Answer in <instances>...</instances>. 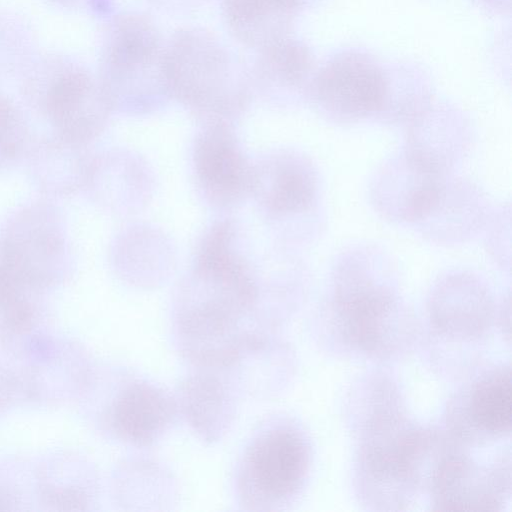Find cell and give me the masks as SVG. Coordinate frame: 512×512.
Masks as SVG:
<instances>
[{
    "label": "cell",
    "instance_id": "cell-2",
    "mask_svg": "<svg viewBox=\"0 0 512 512\" xmlns=\"http://www.w3.org/2000/svg\"><path fill=\"white\" fill-rule=\"evenodd\" d=\"M169 95L206 117L223 120L248 102V84L228 49L211 32H176L164 48Z\"/></svg>",
    "mask_w": 512,
    "mask_h": 512
},
{
    "label": "cell",
    "instance_id": "cell-9",
    "mask_svg": "<svg viewBox=\"0 0 512 512\" xmlns=\"http://www.w3.org/2000/svg\"><path fill=\"white\" fill-rule=\"evenodd\" d=\"M315 92L327 109L345 116L366 115L384 103L387 86L380 68L355 52L330 60L315 80Z\"/></svg>",
    "mask_w": 512,
    "mask_h": 512
},
{
    "label": "cell",
    "instance_id": "cell-20",
    "mask_svg": "<svg viewBox=\"0 0 512 512\" xmlns=\"http://www.w3.org/2000/svg\"><path fill=\"white\" fill-rule=\"evenodd\" d=\"M63 5L67 6H76V5H83V4H89V5H100V0H55Z\"/></svg>",
    "mask_w": 512,
    "mask_h": 512
},
{
    "label": "cell",
    "instance_id": "cell-17",
    "mask_svg": "<svg viewBox=\"0 0 512 512\" xmlns=\"http://www.w3.org/2000/svg\"><path fill=\"white\" fill-rule=\"evenodd\" d=\"M33 38L15 16L0 14V74L28 68L32 63Z\"/></svg>",
    "mask_w": 512,
    "mask_h": 512
},
{
    "label": "cell",
    "instance_id": "cell-18",
    "mask_svg": "<svg viewBox=\"0 0 512 512\" xmlns=\"http://www.w3.org/2000/svg\"><path fill=\"white\" fill-rule=\"evenodd\" d=\"M23 132L18 111L0 94V154L15 153L22 142Z\"/></svg>",
    "mask_w": 512,
    "mask_h": 512
},
{
    "label": "cell",
    "instance_id": "cell-13",
    "mask_svg": "<svg viewBox=\"0 0 512 512\" xmlns=\"http://www.w3.org/2000/svg\"><path fill=\"white\" fill-rule=\"evenodd\" d=\"M436 327L454 338L479 337L489 326L491 306L487 295L470 282L445 284L431 308Z\"/></svg>",
    "mask_w": 512,
    "mask_h": 512
},
{
    "label": "cell",
    "instance_id": "cell-1",
    "mask_svg": "<svg viewBox=\"0 0 512 512\" xmlns=\"http://www.w3.org/2000/svg\"><path fill=\"white\" fill-rule=\"evenodd\" d=\"M178 328L188 356L206 365L234 361L252 344L247 321L257 286L238 257L196 260L180 295Z\"/></svg>",
    "mask_w": 512,
    "mask_h": 512
},
{
    "label": "cell",
    "instance_id": "cell-10",
    "mask_svg": "<svg viewBox=\"0 0 512 512\" xmlns=\"http://www.w3.org/2000/svg\"><path fill=\"white\" fill-rule=\"evenodd\" d=\"M174 414V403L164 390L145 381H134L115 401L112 424L123 440L148 446L163 435Z\"/></svg>",
    "mask_w": 512,
    "mask_h": 512
},
{
    "label": "cell",
    "instance_id": "cell-14",
    "mask_svg": "<svg viewBox=\"0 0 512 512\" xmlns=\"http://www.w3.org/2000/svg\"><path fill=\"white\" fill-rule=\"evenodd\" d=\"M511 373L502 368L477 381L469 394L465 416L479 433L503 436L512 423Z\"/></svg>",
    "mask_w": 512,
    "mask_h": 512
},
{
    "label": "cell",
    "instance_id": "cell-6",
    "mask_svg": "<svg viewBox=\"0 0 512 512\" xmlns=\"http://www.w3.org/2000/svg\"><path fill=\"white\" fill-rule=\"evenodd\" d=\"M333 304L340 330L355 348L375 356L396 349L406 327L389 291L349 274L338 283Z\"/></svg>",
    "mask_w": 512,
    "mask_h": 512
},
{
    "label": "cell",
    "instance_id": "cell-11",
    "mask_svg": "<svg viewBox=\"0 0 512 512\" xmlns=\"http://www.w3.org/2000/svg\"><path fill=\"white\" fill-rule=\"evenodd\" d=\"M304 0H221L229 30L243 44L261 48L287 37Z\"/></svg>",
    "mask_w": 512,
    "mask_h": 512
},
{
    "label": "cell",
    "instance_id": "cell-4",
    "mask_svg": "<svg viewBox=\"0 0 512 512\" xmlns=\"http://www.w3.org/2000/svg\"><path fill=\"white\" fill-rule=\"evenodd\" d=\"M28 68L27 88L39 93L47 114L69 139L86 141L102 129L112 107L99 80L83 66L49 55Z\"/></svg>",
    "mask_w": 512,
    "mask_h": 512
},
{
    "label": "cell",
    "instance_id": "cell-3",
    "mask_svg": "<svg viewBox=\"0 0 512 512\" xmlns=\"http://www.w3.org/2000/svg\"><path fill=\"white\" fill-rule=\"evenodd\" d=\"M99 82L112 109L148 110L170 96L164 47L148 17L124 13L111 20L103 39Z\"/></svg>",
    "mask_w": 512,
    "mask_h": 512
},
{
    "label": "cell",
    "instance_id": "cell-15",
    "mask_svg": "<svg viewBox=\"0 0 512 512\" xmlns=\"http://www.w3.org/2000/svg\"><path fill=\"white\" fill-rule=\"evenodd\" d=\"M259 52L254 73L262 87L295 86L311 67L307 48L288 37L261 48Z\"/></svg>",
    "mask_w": 512,
    "mask_h": 512
},
{
    "label": "cell",
    "instance_id": "cell-5",
    "mask_svg": "<svg viewBox=\"0 0 512 512\" xmlns=\"http://www.w3.org/2000/svg\"><path fill=\"white\" fill-rule=\"evenodd\" d=\"M309 449L303 436L288 426L271 427L247 446L238 488L251 509H272L295 496L304 484Z\"/></svg>",
    "mask_w": 512,
    "mask_h": 512
},
{
    "label": "cell",
    "instance_id": "cell-8",
    "mask_svg": "<svg viewBox=\"0 0 512 512\" xmlns=\"http://www.w3.org/2000/svg\"><path fill=\"white\" fill-rule=\"evenodd\" d=\"M508 471L501 465L491 468L479 466L454 447L438 465L428 488L433 496L434 509H498L510 487Z\"/></svg>",
    "mask_w": 512,
    "mask_h": 512
},
{
    "label": "cell",
    "instance_id": "cell-16",
    "mask_svg": "<svg viewBox=\"0 0 512 512\" xmlns=\"http://www.w3.org/2000/svg\"><path fill=\"white\" fill-rule=\"evenodd\" d=\"M187 414L201 432H215L214 425L219 423L218 418L223 413L224 390L215 380H196L186 384Z\"/></svg>",
    "mask_w": 512,
    "mask_h": 512
},
{
    "label": "cell",
    "instance_id": "cell-12",
    "mask_svg": "<svg viewBox=\"0 0 512 512\" xmlns=\"http://www.w3.org/2000/svg\"><path fill=\"white\" fill-rule=\"evenodd\" d=\"M314 192L310 174L289 157H272L254 167L252 193L274 216L304 211L312 203Z\"/></svg>",
    "mask_w": 512,
    "mask_h": 512
},
{
    "label": "cell",
    "instance_id": "cell-7",
    "mask_svg": "<svg viewBox=\"0 0 512 512\" xmlns=\"http://www.w3.org/2000/svg\"><path fill=\"white\" fill-rule=\"evenodd\" d=\"M192 156L196 180L210 203L226 207L252 193L254 167L227 121H207L196 137Z\"/></svg>",
    "mask_w": 512,
    "mask_h": 512
},
{
    "label": "cell",
    "instance_id": "cell-19",
    "mask_svg": "<svg viewBox=\"0 0 512 512\" xmlns=\"http://www.w3.org/2000/svg\"><path fill=\"white\" fill-rule=\"evenodd\" d=\"M161 8L189 9L198 6L203 0H150Z\"/></svg>",
    "mask_w": 512,
    "mask_h": 512
}]
</instances>
